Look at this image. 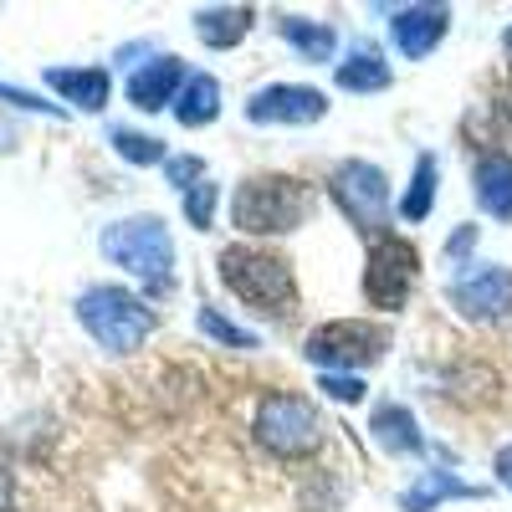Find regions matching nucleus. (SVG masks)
Listing matches in <instances>:
<instances>
[{"mask_svg": "<svg viewBox=\"0 0 512 512\" xmlns=\"http://www.w3.org/2000/svg\"><path fill=\"white\" fill-rule=\"evenodd\" d=\"M390 354V333L369 318H328L303 338V359L323 374H354Z\"/></svg>", "mask_w": 512, "mask_h": 512, "instance_id": "nucleus-6", "label": "nucleus"}, {"mask_svg": "<svg viewBox=\"0 0 512 512\" xmlns=\"http://www.w3.org/2000/svg\"><path fill=\"white\" fill-rule=\"evenodd\" d=\"M164 175H169V185L195 190V185L205 180V159H195V154H175V159H164Z\"/></svg>", "mask_w": 512, "mask_h": 512, "instance_id": "nucleus-26", "label": "nucleus"}, {"mask_svg": "<svg viewBox=\"0 0 512 512\" xmlns=\"http://www.w3.org/2000/svg\"><path fill=\"white\" fill-rule=\"evenodd\" d=\"M502 47H507V52H512V26H507V36H502Z\"/></svg>", "mask_w": 512, "mask_h": 512, "instance_id": "nucleus-30", "label": "nucleus"}, {"mask_svg": "<svg viewBox=\"0 0 512 512\" xmlns=\"http://www.w3.org/2000/svg\"><path fill=\"white\" fill-rule=\"evenodd\" d=\"M451 31V6H400L395 21H390V36H395V47L400 57L420 62V57H431L441 41Z\"/></svg>", "mask_w": 512, "mask_h": 512, "instance_id": "nucleus-11", "label": "nucleus"}, {"mask_svg": "<svg viewBox=\"0 0 512 512\" xmlns=\"http://www.w3.org/2000/svg\"><path fill=\"white\" fill-rule=\"evenodd\" d=\"M103 256L113 267H123L128 277H139L149 292H169L175 287V241L159 216H134V221H113L103 231Z\"/></svg>", "mask_w": 512, "mask_h": 512, "instance_id": "nucleus-3", "label": "nucleus"}, {"mask_svg": "<svg viewBox=\"0 0 512 512\" xmlns=\"http://www.w3.org/2000/svg\"><path fill=\"white\" fill-rule=\"evenodd\" d=\"M0 103H16V108H26V113H62L57 103H41V98H31V93H21V88H6V82H0Z\"/></svg>", "mask_w": 512, "mask_h": 512, "instance_id": "nucleus-27", "label": "nucleus"}, {"mask_svg": "<svg viewBox=\"0 0 512 512\" xmlns=\"http://www.w3.org/2000/svg\"><path fill=\"white\" fill-rule=\"evenodd\" d=\"M0 512H11V507H0Z\"/></svg>", "mask_w": 512, "mask_h": 512, "instance_id": "nucleus-31", "label": "nucleus"}, {"mask_svg": "<svg viewBox=\"0 0 512 512\" xmlns=\"http://www.w3.org/2000/svg\"><path fill=\"white\" fill-rule=\"evenodd\" d=\"M461 497H487V487H472L461 482L456 472H441V466H431V472H420L405 492H400V512H436L441 502H461Z\"/></svg>", "mask_w": 512, "mask_h": 512, "instance_id": "nucleus-14", "label": "nucleus"}, {"mask_svg": "<svg viewBox=\"0 0 512 512\" xmlns=\"http://www.w3.org/2000/svg\"><path fill=\"white\" fill-rule=\"evenodd\" d=\"M313 195L297 175H251L241 180L236 200H231V221L241 236H287L308 221Z\"/></svg>", "mask_w": 512, "mask_h": 512, "instance_id": "nucleus-2", "label": "nucleus"}, {"mask_svg": "<svg viewBox=\"0 0 512 512\" xmlns=\"http://www.w3.org/2000/svg\"><path fill=\"white\" fill-rule=\"evenodd\" d=\"M436 185H441V164H436V154H420L415 169H410V190H405V200H400V216H405L410 226H420V221L436 210Z\"/></svg>", "mask_w": 512, "mask_h": 512, "instance_id": "nucleus-21", "label": "nucleus"}, {"mask_svg": "<svg viewBox=\"0 0 512 512\" xmlns=\"http://www.w3.org/2000/svg\"><path fill=\"white\" fill-rule=\"evenodd\" d=\"M200 333H205V338H216V344H226V349H262V338L246 333V328H236V323L221 318L216 308H200Z\"/></svg>", "mask_w": 512, "mask_h": 512, "instance_id": "nucleus-22", "label": "nucleus"}, {"mask_svg": "<svg viewBox=\"0 0 512 512\" xmlns=\"http://www.w3.org/2000/svg\"><path fill=\"white\" fill-rule=\"evenodd\" d=\"M113 149L128 159V164H164V144L149 139V134H134V128H113Z\"/></svg>", "mask_w": 512, "mask_h": 512, "instance_id": "nucleus-23", "label": "nucleus"}, {"mask_svg": "<svg viewBox=\"0 0 512 512\" xmlns=\"http://www.w3.org/2000/svg\"><path fill=\"white\" fill-rule=\"evenodd\" d=\"M446 303L466 323H502L512 313V267L497 262H472L446 282Z\"/></svg>", "mask_w": 512, "mask_h": 512, "instance_id": "nucleus-9", "label": "nucleus"}, {"mask_svg": "<svg viewBox=\"0 0 512 512\" xmlns=\"http://www.w3.org/2000/svg\"><path fill=\"white\" fill-rule=\"evenodd\" d=\"M251 26H256L251 6H205V11H195V36L205 41V47H216V52L241 47V41L251 36Z\"/></svg>", "mask_w": 512, "mask_h": 512, "instance_id": "nucleus-16", "label": "nucleus"}, {"mask_svg": "<svg viewBox=\"0 0 512 512\" xmlns=\"http://www.w3.org/2000/svg\"><path fill=\"white\" fill-rule=\"evenodd\" d=\"M333 205L344 210V221L364 236H384V221H390V175L369 159H344L328 180Z\"/></svg>", "mask_w": 512, "mask_h": 512, "instance_id": "nucleus-7", "label": "nucleus"}, {"mask_svg": "<svg viewBox=\"0 0 512 512\" xmlns=\"http://www.w3.org/2000/svg\"><path fill=\"white\" fill-rule=\"evenodd\" d=\"M216 267H221V282L231 287V297H241L256 313H287L297 303V272L272 246L231 241V246H221Z\"/></svg>", "mask_w": 512, "mask_h": 512, "instance_id": "nucleus-1", "label": "nucleus"}, {"mask_svg": "<svg viewBox=\"0 0 512 512\" xmlns=\"http://www.w3.org/2000/svg\"><path fill=\"white\" fill-rule=\"evenodd\" d=\"M472 246H477V226H461V231H451V241H446V256L456 262V256H466Z\"/></svg>", "mask_w": 512, "mask_h": 512, "instance_id": "nucleus-28", "label": "nucleus"}, {"mask_svg": "<svg viewBox=\"0 0 512 512\" xmlns=\"http://www.w3.org/2000/svg\"><path fill=\"white\" fill-rule=\"evenodd\" d=\"M328 113V98L308 82H272V88L251 93L246 103V123H282V128H303L318 123Z\"/></svg>", "mask_w": 512, "mask_h": 512, "instance_id": "nucleus-10", "label": "nucleus"}, {"mask_svg": "<svg viewBox=\"0 0 512 512\" xmlns=\"http://www.w3.org/2000/svg\"><path fill=\"white\" fill-rule=\"evenodd\" d=\"M77 323L88 328L93 344H103L108 354H134L154 333L159 318L144 297H134L128 287H88L77 297Z\"/></svg>", "mask_w": 512, "mask_h": 512, "instance_id": "nucleus-5", "label": "nucleus"}, {"mask_svg": "<svg viewBox=\"0 0 512 512\" xmlns=\"http://www.w3.org/2000/svg\"><path fill=\"white\" fill-rule=\"evenodd\" d=\"M415 277H420V251L415 241L384 231L374 236L369 246V267H364V297L369 308L379 313H405L410 308V292H415Z\"/></svg>", "mask_w": 512, "mask_h": 512, "instance_id": "nucleus-8", "label": "nucleus"}, {"mask_svg": "<svg viewBox=\"0 0 512 512\" xmlns=\"http://www.w3.org/2000/svg\"><path fill=\"white\" fill-rule=\"evenodd\" d=\"M216 200H221L216 180H200L195 190H185V221L195 231H210V226H216Z\"/></svg>", "mask_w": 512, "mask_h": 512, "instance_id": "nucleus-24", "label": "nucleus"}, {"mask_svg": "<svg viewBox=\"0 0 512 512\" xmlns=\"http://www.w3.org/2000/svg\"><path fill=\"white\" fill-rule=\"evenodd\" d=\"M277 31H282V41H287V47L303 57V62H333V52H338V31H333L328 21H313V16H282Z\"/></svg>", "mask_w": 512, "mask_h": 512, "instance_id": "nucleus-19", "label": "nucleus"}, {"mask_svg": "<svg viewBox=\"0 0 512 512\" xmlns=\"http://www.w3.org/2000/svg\"><path fill=\"white\" fill-rule=\"evenodd\" d=\"M333 77H338V88H344V93H384L395 82L390 62H384L374 47H354L344 62H333Z\"/></svg>", "mask_w": 512, "mask_h": 512, "instance_id": "nucleus-18", "label": "nucleus"}, {"mask_svg": "<svg viewBox=\"0 0 512 512\" xmlns=\"http://www.w3.org/2000/svg\"><path fill=\"white\" fill-rule=\"evenodd\" d=\"M185 82L190 77H185L180 57H154V62L134 67V77H128V103H134L139 113H159V108H169L180 98Z\"/></svg>", "mask_w": 512, "mask_h": 512, "instance_id": "nucleus-12", "label": "nucleus"}, {"mask_svg": "<svg viewBox=\"0 0 512 512\" xmlns=\"http://www.w3.org/2000/svg\"><path fill=\"white\" fill-rule=\"evenodd\" d=\"M369 436L384 456H425V431H420V420L410 415V405H395V400H384L374 405L369 415Z\"/></svg>", "mask_w": 512, "mask_h": 512, "instance_id": "nucleus-13", "label": "nucleus"}, {"mask_svg": "<svg viewBox=\"0 0 512 512\" xmlns=\"http://www.w3.org/2000/svg\"><path fill=\"white\" fill-rule=\"evenodd\" d=\"M251 436L277 461H303L323 446V415L308 395H297V390H267L262 400H256Z\"/></svg>", "mask_w": 512, "mask_h": 512, "instance_id": "nucleus-4", "label": "nucleus"}, {"mask_svg": "<svg viewBox=\"0 0 512 512\" xmlns=\"http://www.w3.org/2000/svg\"><path fill=\"white\" fill-rule=\"evenodd\" d=\"M318 390H323L328 400H338V405H359L369 384H364L359 374H323V379H318Z\"/></svg>", "mask_w": 512, "mask_h": 512, "instance_id": "nucleus-25", "label": "nucleus"}, {"mask_svg": "<svg viewBox=\"0 0 512 512\" xmlns=\"http://www.w3.org/2000/svg\"><path fill=\"white\" fill-rule=\"evenodd\" d=\"M492 472H497V482H502V487L512 492V441H507V446H502V451L492 456Z\"/></svg>", "mask_w": 512, "mask_h": 512, "instance_id": "nucleus-29", "label": "nucleus"}, {"mask_svg": "<svg viewBox=\"0 0 512 512\" xmlns=\"http://www.w3.org/2000/svg\"><path fill=\"white\" fill-rule=\"evenodd\" d=\"M175 118H180L185 128L216 123V118H221V82L210 77V72H195L185 88H180V98H175Z\"/></svg>", "mask_w": 512, "mask_h": 512, "instance_id": "nucleus-20", "label": "nucleus"}, {"mask_svg": "<svg viewBox=\"0 0 512 512\" xmlns=\"http://www.w3.org/2000/svg\"><path fill=\"white\" fill-rule=\"evenodd\" d=\"M472 195L492 221L512 226V154H482L472 169Z\"/></svg>", "mask_w": 512, "mask_h": 512, "instance_id": "nucleus-15", "label": "nucleus"}, {"mask_svg": "<svg viewBox=\"0 0 512 512\" xmlns=\"http://www.w3.org/2000/svg\"><path fill=\"white\" fill-rule=\"evenodd\" d=\"M47 88H57L82 113H103L108 108V72L103 67H52L47 72Z\"/></svg>", "mask_w": 512, "mask_h": 512, "instance_id": "nucleus-17", "label": "nucleus"}]
</instances>
